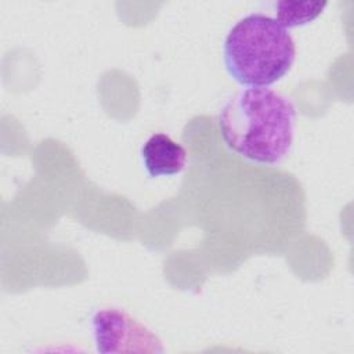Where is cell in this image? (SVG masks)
<instances>
[{
	"label": "cell",
	"mask_w": 354,
	"mask_h": 354,
	"mask_svg": "<svg viewBox=\"0 0 354 354\" xmlns=\"http://www.w3.org/2000/svg\"><path fill=\"white\" fill-rule=\"evenodd\" d=\"M295 119L288 97L267 87H249L225 102L217 124L231 151L256 163L277 165L290 151Z\"/></svg>",
	"instance_id": "6da1fadb"
},
{
	"label": "cell",
	"mask_w": 354,
	"mask_h": 354,
	"mask_svg": "<svg viewBox=\"0 0 354 354\" xmlns=\"http://www.w3.org/2000/svg\"><path fill=\"white\" fill-rule=\"evenodd\" d=\"M224 65L239 84L267 87L293 66L296 44L274 17L252 12L228 30L223 44Z\"/></svg>",
	"instance_id": "7a4b0ae2"
},
{
	"label": "cell",
	"mask_w": 354,
	"mask_h": 354,
	"mask_svg": "<svg viewBox=\"0 0 354 354\" xmlns=\"http://www.w3.org/2000/svg\"><path fill=\"white\" fill-rule=\"evenodd\" d=\"M97 348L101 353L116 351L118 344L160 343L149 329L119 308H102L91 318Z\"/></svg>",
	"instance_id": "3957f363"
},
{
	"label": "cell",
	"mask_w": 354,
	"mask_h": 354,
	"mask_svg": "<svg viewBox=\"0 0 354 354\" xmlns=\"http://www.w3.org/2000/svg\"><path fill=\"white\" fill-rule=\"evenodd\" d=\"M141 160L149 177H169L183 171L185 148L165 133L152 134L141 147Z\"/></svg>",
	"instance_id": "277c9868"
},
{
	"label": "cell",
	"mask_w": 354,
	"mask_h": 354,
	"mask_svg": "<svg viewBox=\"0 0 354 354\" xmlns=\"http://www.w3.org/2000/svg\"><path fill=\"white\" fill-rule=\"evenodd\" d=\"M326 4V1H275V19L286 29L306 25L318 18Z\"/></svg>",
	"instance_id": "5b68a950"
}]
</instances>
